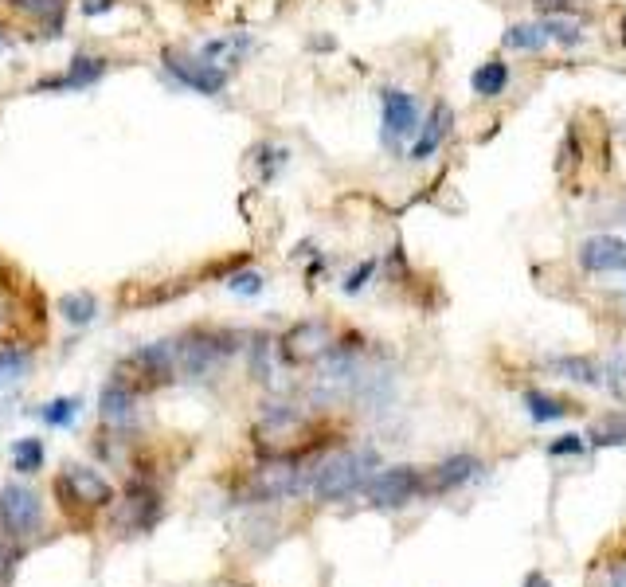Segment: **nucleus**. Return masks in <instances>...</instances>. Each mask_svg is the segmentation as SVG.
<instances>
[{
  "instance_id": "f257e3e1",
  "label": "nucleus",
  "mask_w": 626,
  "mask_h": 587,
  "mask_svg": "<svg viewBox=\"0 0 626 587\" xmlns=\"http://www.w3.org/2000/svg\"><path fill=\"white\" fill-rule=\"evenodd\" d=\"M380 470V454L372 447H357V451H341L321 462V470L313 474V494L321 501H345L364 490V482Z\"/></svg>"
},
{
  "instance_id": "f03ea898",
  "label": "nucleus",
  "mask_w": 626,
  "mask_h": 587,
  "mask_svg": "<svg viewBox=\"0 0 626 587\" xmlns=\"http://www.w3.org/2000/svg\"><path fill=\"white\" fill-rule=\"evenodd\" d=\"M235 349H239V345H235V333H227V329H196V333H188V337L177 341V372L204 380V376L216 372Z\"/></svg>"
},
{
  "instance_id": "7ed1b4c3",
  "label": "nucleus",
  "mask_w": 626,
  "mask_h": 587,
  "mask_svg": "<svg viewBox=\"0 0 626 587\" xmlns=\"http://www.w3.org/2000/svg\"><path fill=\"white\" fill-rule=\"evenodd\" d=\"M360 494L368 497L372 505H380V509H403L415 497L427 494V474L419 466H384V470H376L364 482Z\"/></svg>"
},
{
  "instance_id": "20e7f679",
  "label": "nucleus",
  "mask_w": 626,
  "mask_h": 587,
  "mask_svg": "<svg viewBox=\"0 0 626 587\" xmlns=\"http://www.w3.org/2000/svg\"><path fill=\"white\" fill-rule=\"evenodd\" d=\"M44 521V509H40V494L28 490L24 482H8L0 490V529L4 537L12 541H28Z\"/></svg>"
},
{
  "instance_id": "39448f33",
  "label": "nucleus",
  "mask_w": 626,
  "mask_h": 587,
  "mask_svg": "<svg viewBox=\"0 0 626 587\" xmlns=\"http://www.w3.org/2000/svg\"><path fill=\"white\" fill-rule=\"evenodd\" d=\"M118 372H134L137 380L130 388H157V384H169L173 380V372H177V345H169V341H153V345H141L134 349Z\"/></svg>"
},
{
  "instance_id": "423d86ee",
  "label": "nucleus",
  "mask_w": 626,
  "mask_h": 587,
  "mask_svg": "<svg viewBox=\"0 0 626 587\" xmlns=\"http://www.w3.org/2000/svg\"><path fill=\"white\" fill-rule=\"evenodd\" d=\"M165 67H169V75L177 79L180 87H188V91H196V94H208V98L227 87V71L216 67V63H208L204 55L165 51Z\"/></svg>"
},
{
  "instance_id": "0eeeda50",
  "label": "nucleus",
  "mask_w": 626,
  "mask_h": 587,
  "mask_svg": "<svg viewBox=\"0 0 626 587\" xmlns=\"http://www.w3.org/2000/svg\"><path fill=\"white\" fill-rule=\"evenodd\" d=\"M380 122H384V145H400L419 134V102L400 87L380 91Z\"/></svg>"
},
{
  "instance_id": "6e6552de",
  "label": "nucleus",
  "mask_w": 626,
  "mask_h": 587,
  "mask_svg": "<svg viewBox=\"0 0 626 587\" xmlns=\"http://www.w3.org/2000/svg\"><path fill=\"white\" fill-rule=\"evenodd\" d=\"M329 345H333L329 325H321V321H302V325H294V329L282 337V357L290 364L317 361V357L329 353Z\"/></svg>"
},
{
  "instance_id": "1a4fd4ad",
  "label": "nucleus",
  "mask_w": 626,
  "mask_h": 587,
  "mask_svg": "<svg viewBox=\"0 0 626 587\" xmlns=\"http://www.w3.org/2000/svg\"><path fill=\"white\" fill-rule=\"evenodd\" d=\"M580 267L587 274H615L626 271V243L615 235H591L580 243Z\"/></svg>"
},
{
  "instance_id": "9d476101",
  "label": "nucleus",
  "mask_w": 626,
  "mask_h": 587,
  "mask_svg": "<svg viewBox=\"0 0 626 587\" xmlns=\"http://www.w3.org/2000/svg\"><path fill=\"white\" fill-rule=\"evenodd\" d=\"M454 130V110H450V102H435V110L427 114V122L419 126V134H415V145H411V161L415 165H423L427 157H435L439 153V145L450 137Z\"/></svg>"
},
{
  "instance_id": "9b49d317",
  "label": "nucleus",
  "mask_w": 626,
  "mask_h": 587,
  "mask_svg": "<svg viewBox=\"0 0 626 587\" xmlns=\"http://www.w3.org/2000/svg\"><path fill=\"white\" fill-rule=\"evenodd\" d=\"M102 75H106V59H102V55L75 51L67 75H63V79H44V83H36V91H87Z\"/></svg>"
},
{
  "instance_id": "f8f14e48",
  "label": "nucleus",
  "mask_w": 626,
  "mask_h": 587,
  "mask_svg": "<svg viewBox=\"0 0 626 587\" xmlns=\"http://www.w3.org/2000/svg\"><path fill=\"white\" fill-rule=\"evenodd\" d=\"M482 470H486V466H482V458H478V454H450L447 462H439V466L431 470L427 490H431V494H450V490H458V486L474 482Z\"/></svg>"
},
{
  "instance_id": "ddd939ff",
  "label": "nucleus",
  "mask_w": 626,
  "mask_h": 587,
  "mask_svg": "<svg viewBox=\"0 0 626 587\" xmlns=\"http://www.w3.org/2000/svg\"><path fill=\"white\" fill-rule=\"evenodd\" d=\"M59 486L71 490V497L83 501V505H106V501H114L110 482L98 470H90V466H67V474H63Z\"/></svg>"
},
{
  "instance_id": "4468645a",
  "label": "nucleus",
  "mask_w": 626,
  "mask_h": 587,
  "mask_svg": "<svg viewBox=\"0 0 626 587\" xmlns=\"http://www.w3.org/2000/svg\"><path fill=\"white\" fill-rule=\"evenodd\" d=\"M161 517V501L157 494H149V490H130L126 497V505H122V525L126 529H134V533H145V529H153V521Z\"/></svg>"
},
{
  "instance_id": "2eb2a0df",
  "label": "nucleus",
  "mask_w": 626,
  "mask_h": 587,
  "mask_svg": "<svg viewBox=\"0 0 626 587\" xmlns=\"http://www.w3.org/2000/svg\"><path fill=\"white\" fill-rule=\"evenodd\" d=\"M509 87V63L501 59V55H490L474 75H470V91L478 94V98H497V94H505Z\"/></svg>"
},
{
  "instance_id": "dca6fc26",
  "label": "nucleus",
  "mask_w": 626,
  "mask_h": 587,
  "mask_svg": "<svg viewBox=\"0 0 626 587\" xmlns=\"http://www.w3.org/2000/svg\"><path fill=\"white\" fill-rule=\"evenodd\" d=\"M12 8H16V12H28V16L47 32V40H55L59 28H63L67 0H12Z\"/></svg>"
},
{
  "instance_id": "f3484780",
  "label": "nucleus",
  "mask_w": 626,
  "mask_h": 587,
  "mask_svg": "<svg viewBox=\"0 0 626 587\" xmlns=\"http://www.w3.org/2000/svg\"><path fill=\"white\" fill-rule=\"evenodd\" d=\"M548 368L556 372V376H564V380H572V384H587V388H595V384H603V368L591 361V357H548Z\"/></svg>"
},
{
  "instance_id": "a211bd4d",
  "label": "nucleus",
  "mask_w": 626,
  "mask_h": 587,
  "mask_svg": "<svg viewBox=\"0 0 626 587\" xmlns=\"http://www.w3.org/2000/svg\"><path fill=\"white\" fill-rule=\"evenodd\" d=\"M134 400H137V392L134 388H126L122 380H110L106 388H102V415L110 419V423H126L130 415H134Z\"/></svg>"
},
{
  "instance_id": "6ab92c4d",
  "label": "nucleus",
  "mask_w": 626,
  "mask_h": 587,
  "mask_svg": "<svg viewBox=\"0 0 626 587\" xmlns=\"http://www.w3.org/2000/svg\"><path fill=\"white\" fill-rule=\"evenodd\" d=\"M521 404H525L533 423H556V419H564V415L572 411L560 396H548V392H540V388H525Z\"/></svg>"
},
{
  "instance_id": "aec40b11",
  "label": "nucleus",
  "mask_w": 626,
  "mask_h": 587,
  "mask_svg": "<svg viewBox=\"0 0 626 587\" xmlns=\"http://www.w3.org/2000/svg\"><path fill=\"white\" fill-rule=\"evenodd\" d=\"M59 314L67 325H90L98 314V298L90 290H75V294H63L59 298Z\"/></svg>"
},
{
  "instance_id": "412c9836",
  "label": "nucleus",
  "mask_w": 626,
  "mask_h": 587,
  "mask_svg": "<svg viewBox=\"0 0 626 587\" xmlns=\"http://www.w3.org/2000/svg\"><path fill=\"white\" fill-rule=\"evenodd\" d=\"M587 443L591 447H626V411H611L607 419H599L587 431Z\"/></svg>"
},
{
  "instance_id": "4be33fe9",
  "label": "nucleus",
  "mask_w": 626,
  "mask_h": 587,
  "mask_svg": "<svg viewBox=\"0 0 626 587\" xmlns=\"http://www.w3.org/2000/svg\"><path fill=\"white\" fill-rule=\"evenodd\" d=\"M28 368H32V353H28V349L4 345V349H0V388H8V384H16V380H24V376H28Z\"/></svg>"
},
{
  "instance_id": "5701e85b",
  "label": "nucleus",
  "mask_w": 626,
  "mask_h": 587,
  "mask_svg": "<svg viewBox=\"0 0 626 587\" xmlns=\"http://www.w3.org/2000/svg\"><path fill=\"white\" fill-rule=\"evenodd\" d=\"M540 28H544L548 44H560V47H580L583 44V28L576 24V20H568V16H544V20H540Z\"/></svg>"
},
{
  "instance_id": "b1692460",
  "label": "nucleus",
  "mask_w": 626,
  "mask_h": 587,
  "mask_svg": "<svg viewBox=\"0 0 626 587\" xmlns=\"http://www.w3.org/2000/svg\"><path fill=\"white\" fill-rule=\"evenodd\" d=\"M544 44H548V36H544L540 24H509L505 28V47L509 51H540Z\"/></svg>"
},
{
  "instance_id": "393cba45",
  "label": "nucleus",
  "mask_w": 626,
  "mask_h": 587,
  "mask_svg": "<svg viewBox=\"0 0 626 587\" xmlns=\"http://www.w3.org/2000/svg\"><path fill=\"white\" fill-rule=\"evenodd\" d=\"M12 466L20 474H36L44 466V443L40 439H16L12 443Z\"/></svg>"
},
{
  "instance_id": "a878e982",
  "label": "nucleus",
  "mask_w": 626,
  "mask_h": 587,
  "mask_svg": "<svg viewBox=\"0 0 626 587\" xmlns=\"http://www.w3.org/2000/svg\"><path fill=\"white\" fill-rule=\"evenodd\" d=\"M75 415H79V400L71 396H63V400H51L47 407H40V419L51 423V427H67V423H75Z\"/></svg>"
},
{
  "instance_id": "bb28decb",
  "label": "nucleus",
  "mask_w": 626,
  "mask_h": 587,
  "mask_svg": "<svg viewBox=\"0 0 626 587\" xmlns=\"http://www.w3.org/2000/svg\"><path fill=\"white\" fill-rule=\"evenodd\" d=\"M227 290H231V294H243V298H255V294L263 290V274L259 271L227 274Z\"/></svg>"
},
{
  "instance_id": "cd10ccee",
  "label": "nucleus",
  "mask_w": 626,
  "mask_h": 587,
  "mask_svg": "<svg viewBox=\"0 0 626 587\" xmlns=\"http://www.w3.org/2000/svg\"><path fill=\"white\" fill-rule=\"evenodd\" d=\"M583 451H587V439L576 435V431H568V435H560V439L548 443V454H552V458H568V454H583Z\"/></svg>"
},
{
  "instance_id": "c85d7f7f",
  "label": "nucleus",
  "mask_w": 626,
  "mask_h": 587,
  "mask_svg": "<svg viewBox=\"0 0 626 587\" xmlns=\"http://www.w3.org/2000/svg\"><path fill=\"white\" fill-rule=\"evenodd\" d=\"M540 16H576L580 12V0H533Z\"/></svg>"
},
{
  "instance_id": "c756f323",
  "label": "nucleus",
  "mask_w": 626,
  "mask_h": 587,
  "mask_svg": "<svg viewBox=\"0 0 626 587\" xmlns=\"http://www.w3.org/2000/svg\"><path fill=\"white\" fill-rule=\"evenodd\" d=\"M376 274V259H368V263H360L357 271L345 278V294H360L364 286H368V278Z\"/></svg>"
},
{
  "instance_id": "7c9ffc66",
  "label": "nucleus",
  "mask_w": 626,
  "mask_h": 587,
  "mask_svg": "<svg viewBox=\"0 0 626 587\" xmlns=\"http://www.w3.org/2000/svg\"><path fill=\"white\" fill-rule=\"evenodd\" d=\"M607 384H611V392H619V400L626 396V357L619 353V357H611V364H607Z\"/></svg>"
},
{
  "instance_id": "2f4dec72",
  "label": "nucleus",
  "mask_w": 626,
  "mask_h": 587,
  "mask_svg": "<svg viewBox=\"0 0 626 587\" xmlns=\"http://www.w3.org/2000/svg\"><path fill=\"white\" fill-rule=\"evenodd\" d=\"M110 8H114V0H87V4H83V12H87V16H98V12H110Z\"/></svg>"
},
{
  "instance_id": "473e14b6",
  "label": "nucleus",
  "mask_w": 626,
  "mask_h": 587,
  "mask_svg": "<svg viewBox=\"0 0 626 587\" xmlns=\"http://www.w3.org/2000/svg\"><path fill=\"white\" fill-rule=\"evenodd\" d=\"M521 587H552V580H548L544 572H529V576L521 580Z\"/></svg>"
},
{
  "instance_id": "72a5a7b5",
  "label": "nucleus",
  "mask_w": 626,
  "mask_h": 587,
  "mask_svg": "<svg viewBox=\"0 0 626 587\" xmlns=\"http://www.w3.org/2000/svg\"><path fill=\"white\" fill-rule=\"evenodd\" d=\"M607 587H626V568H611V584Z\"/></svg>"
},
{
  "instance_id": "f704fd0d",
  "label": "nucleus",
  "mask_w": 626,
  "mask_h": 587,
  "mask_svg": "<svg viewBox=\"0 0 626 587\" xmlns=\"http://www.w3.org/2000/svg\"><path fill=\"white\" fill-rule=\"evenodd\" d=\"M4 321H8V302L0 298V329H4Z\"/></svg>"
},
{
  "instance_id": "c9c22d12",
  "label": "nucleus",
  "mask_w": 626,
  "mask_h": 587,
  "mask_svg": "<svg viewBox=\"0 0 626 587\" xmlns=\"http://www.w3.org/2000/svg\"><path fill=\"white\" fill-rule=\"evenodd\" d=\"M0 51H4V40H0Z\"/></svg>"
}]
</instances>
